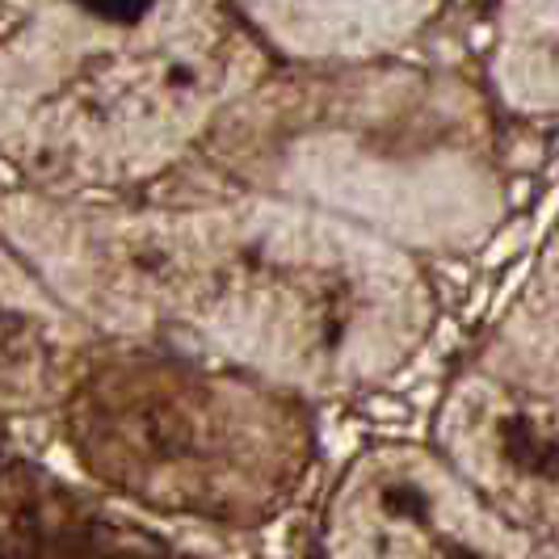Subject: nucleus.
I'll return each instance as SVG.
<instances>
[{"label":"nucleus","instance_id":"1","mask_svg":"<svg viewBox=\"0 0 559 559\" xmlns=\"http://www.w3.org/2000/svg\"><path fill=\"white\" fill-rule=\"evenodd\" d=\"M245 400L173 366L102 370L76 392V447L127 492L236 518L274 501L290 472V433H265Z\"/></svg>","mask_w":559,"mask_h":559},{"label":"nucleus","instance_id":"2","mask_svg":"<svg viewBox=\"0 0 559 559\" xmlns=\"http://www.w3.org/2000/svg\"><path fill=\"white\" fill-rule=\"evenodd\" d=\"M0 559H190L110 522L34 467L0 472Z\"/></svg>","mask_w":559,"mask_h":559}]
</instances>
